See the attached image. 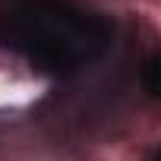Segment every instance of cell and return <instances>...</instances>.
Masks as SVG:
<instances>
[{
    "label": "cell",
    "mask_w": 161,
    "mask_h": 161,
    "mask_svg": "<svg viewBox=\"0 0 161 161\" xmlns=\"http://www.w3.org/2000/svg\"><path fill=\"white\" fill-rule=\"evenodd\" d=\"M114 38L111 16L76 0H0V51L54 82H69L98 66Z\"/></svg>",
    "instance_id": "1"
},
{
    "label": "cell",
    "mask_w": 161,
    "mask_h": 161,
    "mask_svg": "<svg viewBox=\"0 0 161 161\" xmlns=\"http://www.w3.org/2000/svg\"><path fill=\"white\" fill-rule=\"evenodd\" d=\"M139 82H142V92L155 101V98H158V92H161V54H158V51H152V54L142 60Z\"/></svg>",
    "instance_id": "2"
},
{
    "label": "cell",
    "mask_w": 161,
    "mask_h": 161,
    "mask_svg": "<svg viewBox=\"0 0 161 161\" xmlns=\"http://www.w3.org/2000/svg\"><path fill=\"white\" fill-rule=\"evenodd\" d=\"M148 161H158V152H152V155H148Z\"/></svg>",
    "instance_id": "3"
}]
</instances>
